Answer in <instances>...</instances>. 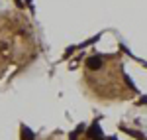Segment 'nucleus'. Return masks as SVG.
<instances>
[{"label":"nucleus","mask_w":147,"mask_h":140,"mask_svg":"<svg viewBox=\"0 0 147 140\" xmlns=\"http://www.w3.org/2000/svg\"><path fill=\"white\" fill-rule=\"evenodd\" d=\"M102 63H104V59H102L100 55H94V57H88V59H86V65H88L90 69H98Z\"/></svg>","instance_id":"nucleus-1"},{"label":"nucleus","mask_w":147,"mask_h":140,"mask_svg":"<svg viewBox=\"0 0 147 140\" xmlns=\"http://www.w3.org/2000/svg\"><path fill=\"white\" fill-rule=\"evenodd\" d=\"M88 136H90V138H100V136H102L100 126H98V124H94V126H92V128L88 130Z\"/></svg>","instance_id":"nucleus-2"},{"label":"nucleus","mask_w":147,"mask_h":140,"mask_svg":"<svg viewBox=\"0 0 147 140\" xmlns=\"http://www.w3.org/2000/svg\"><path fill=\"white\" fill-rule=\"evenodd\" d=\"M22 136H24V140H34V134L30 132V128H24L22 130Z\"/></svg>","instance_id":"nucleus-3"},{"label":"nucleus","mask_w":147,"mask_h":140,"mask_svg":"<svg viewBox=\"0 0 147 140\" xmlns=\"http://www.w3.org/2000/svg\"><path fill=\"white\" fill-rule=\"evenodd\" d=\"M94 140H104V138H94Z\"/></svg>","instance_id":"nucleus-4"}]
</instances>
